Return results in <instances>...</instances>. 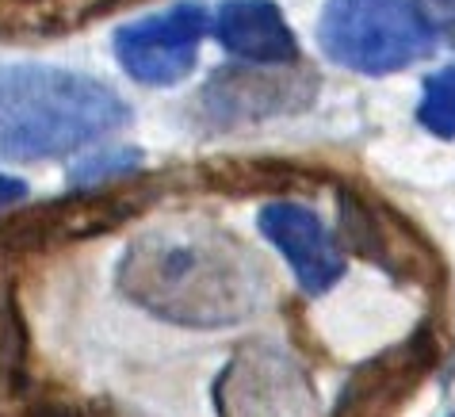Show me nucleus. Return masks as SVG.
<instances>
[{
  "label": "nucleus",
  "mask_w": 455,
  "mask_h": 417,
  "mask_svg": "<svg viewBox=\"0 0 455 417\" xmlns=\"http://www.w3.org/2000/svg\"><path fill=\"white\" fill-rule=\"evenodd\" d=\"M134 196L119 192H84L73 199H54L28 211H16L0 222V261L8 257H31V253H50L66 242L96 237L123 226L138 214Z\"/></svg>",
  "instance_id": "obj_4"
},
{
  "label": "nucleus",
  "mask_w": 455,
  "mask_h": 417,
  "mask_svg": "<svg viewBox=\"0 0 455 417\" xmlns=\"http://www.w3.org/2000/svg\"><path fill=\"white\" fill-rule=\"evenodd\" d=\"M417 119L428 134L455 138V66L433 73L421 88V104H417Z\"/></svg>",
  "instance_id": "obj_12"
},
{
  "label": "nucleus",
  "mask_w": 455,
  "mask_h": 417,
  "mask_svg": "<svg viewBox=\"0 0 455 417\" xmlns=\"http://www.w3.org/2000/svg\"><path fill=\"white\" fill-rule=\"evenodd\" d=\"M214 35L234 58L249 66H295L299 39L272 0H226Z\"/></svg>",
  "instance_id": "obj_10"
},
{
  "label": "nucleus",
  "mask_w": 455,
  "mask_h": 417,
  "mask_svg": "<svg viewBox=\"0 0 455 417\" xmlns=\"http://www.w3.org/2000/svg\"><path fill=\"white\" fill-rule=\"evenodd\" d=\"M23 196H28V184L16 180V176H4V172H0V207L20 204Z\"/></svg>",
  "instance_id": "obj_15"
},
{
  "label": "nucleus",
  "mask_w": 455,
  "mask_h": 417,
  "mask_svg": "<svg viewBox=\"0 0 455 417\" xmlns=\"http://www.w3.org/2000/svg\"><path fill=\"white\" fill-rule=\"evenodd\" d=\"M204 35L207 8L196 4V0H184V4H172L161 16H146L119 28L116 58L142 84H176L192 73Z\"/></svg>",
  "instance_id": "obj_5"
},
{
  "label": "nucleus",
  "mask_w": 455,
  "mask_h": 417,
  "mask_svg": "<svg viewBox=\"0 0 455 417\" xmlns=\"http://www.w3.org/2000/svg\"><path fill=\"white\" fill-rule=\"evenodd\" d=\"M440 35H444V39H448V43L455 46V23H448V28H444V31H440Z\"/></svg>",
  "instance_id": "obj_16"
},
{
  "label": "nucleus",
  "mask_w": 455,
  "mask_h": 417,
  "mask_svg": "<svg viewBox=\"0 0 455 417\" xmlns=\"http://www.w3.org/2000/svg\"><path fill=\"white\" fill-rule=\"evenodd\" d=\"M318 96V77L299 69H264V66H230L207 81L199 108L214 126H245L272 116L302 111Z\"/></svg>",
  "instance_id": "obj_6"
},
{
  "label": "nucleus",
  "mask_w": 455,
  "mask_h": 417,
  "mask_svg": "<svg viewBox=\"0 0 455 417\" xmlns=\"http://www.w3.org/2000/svg\"><path fill=\"white\" fill-rule=\"evenodd\" d=\"M340 234L345 245L360 257H368L379 269L406 276V280H428L436 272V261L428 245L406 222L390 211L383 199H368L356 192H340Z\"/></svg>",
  "instance_id": "obj_8"
},
{
  "label": "nucleus",
  "mask_w": 455,
  "mask_h": 417,
  "mask_svg": "<svg viewBox=\"0 0 455 417\" xmlns=\"http://www.w3.org/2000/svg\"><path fill=\"white\" fill-rule=\"evenodd\" d=\"M325 58L345 69L383 77L421 61L436 31L421 20L413 0H330L318 23Z\"/></svg>",
  "instance_id": "obj_3"
},
{
  "label": "nucleus",
  "mask_w": 455,
  "mask_h": 417,
  "mask_svg": "<svg viewBox=\"0 0 455 417\" xmlns=\"http://www.w3.org/2000/svg\"><path fill=\"white\" fill-rule=\"evenodd\" d=\"M260 234L283 253L302 292L322 295L345 276V257L337 237L325 230L322 219L299 204H268L260 211Z\"/></svg>",
  "instance_id": "obj_9"
},
{
  "label": "nucleus",
  "mask_w": 455,
  "mask_h": 417,
  "mask_svg": "<svg viewBox=\"0 0 455 417\" xmlns=\"http://www.w3.org/2000/svg\"><path fill=\"white\" fill-rule=\"evenodd\" d=\"M134 161H138V154H126V149L108 154V157H92V161H84V165L77 169V184H88V180H96V176H104V172H126Z\"/></svg>",
  "instance_id": "obj_13"
},
{
  "label": "nucleus",
  "mask_w": 455,
  "mask_h": 417,
  "mask_svg": "<svg viewBox=\"0 0 455 417\" xmlns=\"http://www.w3.org/2000/svg\"><path fill=\"white\" fill-rule=\"evenodd\" d=\"M119 287L165 322L219 330L260 307L264 276L257 257L234 242L230 230L207 222H165L126 245Z\"/></svg>",
  "instance_id": "obj_1"
},
{
  "label": "nucleus",
  "mask_w": 455,
  "mask_h": 417,
  "mask_svg": "<svg viewBox=\"0 0 455 417\" xmlns=\"http://www.w3.org/2000/svg\"><path fill=\"white\" fill-rule=\"evenodd\" d=\"M131 119L116 88L54 66H0V157L43 161L84 149Z\"/></svg>",
  "instance_id": "obj_2"
},
{
  "label": "nucleus",
  "mask_w": 455,
  "mask_h": 417,
  "mask_svg": "<svg viewBox=\"0 0 455 417\" xmlns=\"http://www.w3.org/2000/svg\"><path fill=\"white\" fill-rule=\"evenodd\" d=\"M433 360H436V341L425 330L395 349L379 352V357L360 364L348 375L330 417H395L410 402L417 383L428 375Z\"/></svg>",
  "instance_id": "obj_7"
},
{
  "label": "nucleus",
  "mask_w": 455,
  "mask_h": 417,
  "mask_svg": "<svg viewBox=\"0 0 455 417\" xmlns=\"http://www.w3.org/2000/svg\"><path fill=\"white\" fill-rule=\"evenodd\" d=\"M23 325L12 302L8 276L0 272V395H20L23 390Z\"/></svg>",
  "instance_id": "obj_11"
},
{
  "label": "nucleus",
  "mask_w": 455,
  "mask_h": 417,
  "mask_svg": "<svg viewBox=\"0 0 455 417\" xmlns=\"http://www.w3.org/2000/svg\"><path fill=\"white\" fill-rule=\"evenodd\" d=\"M413 8L421 12V20H425L436 35L444 31L448 23H455V0H413Z\"/></svg>",
  "instance_id": "obj_14"
}]
</instances>
